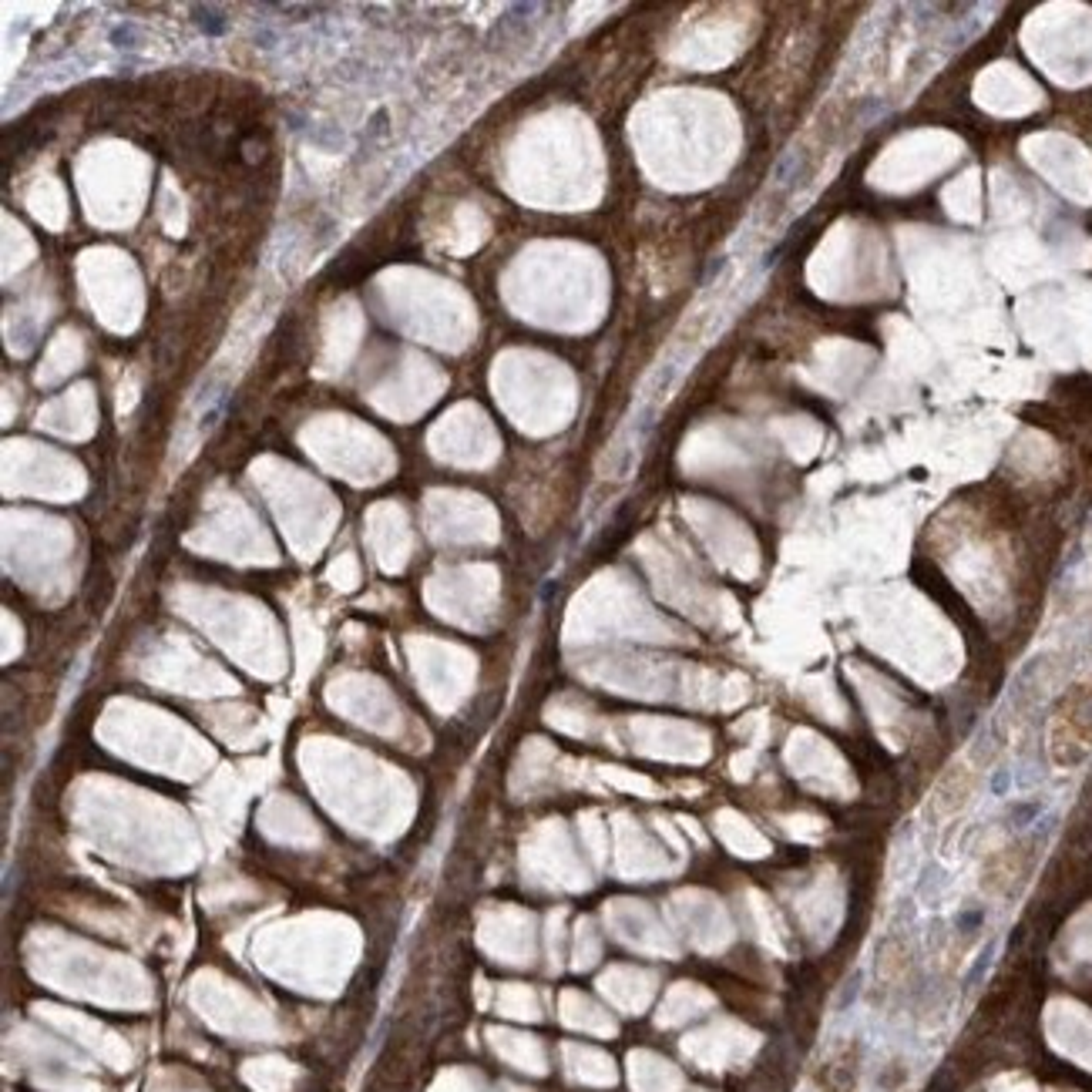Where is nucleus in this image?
Here are the masks:
<instances>
[{
	"label": "nucleus",
	"mask_w": 1092,
	"mask_h": 1092,
	"mask_svg": "<svg viewBox=\"0 0 1092 1092\" xmlns=\"http://www.w3.org/2000/svg\"><path fill=\"white\" fill-rule=\"evenodd\" d=\"M1008 787H1012V773H1008V770H998V773H995L992 791H995V793H1008Z\"/></svg>",
	"instance_id": "20e7f679"
},
{
	"label": "nucleus",
	"mask_w": 1092,
	"mask_h": 1092,
	"mask_svg": "<svg viewBox=\"0 0 1092 1092\" xmlns=\"http://www.w3.org/2000/svg\"><path fill=\"white\" fill-rule=\"evenodd\" d=\"M192 14H196L199 28H202L205 34H222V30H225V20H222V14H219V10H212V7H196Z\"/></svg>",
	"instance_id": "f03ea898"
},
{
	"label": "nucleus",
	"mask_w": 1092,
	"mask_h": 1092,
	"mask_svg": "<svg viewBox=\"0 0 1092 1092\" xmlns=\"http://www.w3.org/2000/svg\"><path fill=\"white\" fill-rule=\"evenodd\" d=\"M854 1073H858V1059H854V1049H840V1052L830 1055V1065L824 1069V1079H827V1092H847L854 1083Z\"/></svg>",
	"instance_id": "f257e3e1"
},
{
	"label": "nucleus",
	"mask_w": 1092,
	"mask_h": 1092,
	"mask_svg": "<svg viewBox=\"0 0 1092 1092\" xmlns=\"http://www.w3.org/2000/svg\"><path fill=\"white\" fill-rule=\"evenodd\" d=\"M722 269H726V259H712L710 269H706V276H702V286H712V279H716Z\"/></svg>",
	"instance_id": "39448f33"
},
{
	"label": "nucleus",
	"mask_w": 1092,
	"mask_h": 1092,
	"mask_svg": "<svg viewBox=\"0 0 1092 1092\" xmlns=\"http://www.w3.org/2000/svg\"><path fill=\"white\" fill-rule=\"evenodd\" d=\"M131 38H135V28H131V24H118V28L111 30V40H115L118 48H131V44H128Z\"/></svg>",
	"instance_id": "7ed1b4c3"
}]
</instances>
